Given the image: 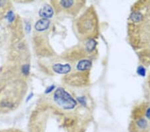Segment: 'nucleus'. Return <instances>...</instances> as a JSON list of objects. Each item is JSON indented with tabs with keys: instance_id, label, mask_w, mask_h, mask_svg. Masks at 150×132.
<instances>
[{
	"instance_id": "39448f33",
	"label": "nucleus",
	"mask_w": 150,
	"mask_h": 132,
	"mask_svg": "<svg viewBox=\"0 0 150 132\" xmlns=\"http://www.w3.org/2000/svg\"><path fill=\"white\" fill-rule=\"evenodd\" d=\"M91 66V63L89 60L83 59L79 61L77 65V69L79 71H85L89 70Z\"/></svg>"
},
{
	"instance_id": "dca6fc26",
	"label": "nucleus",
	"mask_w": 150,
	"mask_h": 132,
	"mask_svg": "<svg viewBox=\"0 0 150 132\" xmlns=\"http://www.w3.org/2000/svg\"><path fill=\"white\" fill-rule=\"evenodd\" d=\"M146 116H147V118L150 119V108H149L147 110V112H146Z\"/></svg>"
},
{
	"instance_id": "1a4fd4ad",
	"label": "nucleus",
	"mask_w": 150,
	"mask_h": 132,
	"mask_svg": "<svg viewBox=\"0 0 150 132\" xmlns=\"http://www.w3.org/2000/svg\"><path fill=\"white\" fill-rule=\"evenodd\" d=\"M137 73H138L140 76H142V77H144V76H146V69L143 67V66H140V67H138V68H137Z\"/></svg>"
},
{
	"instance_id": "f3484780",
	"label": "nucleus",
	"mask_w": 150,
	"mask_h": 132,
	"mask_svg": "<svg viewBox=\"0 0 150 132\" xmlns=\"http://www.w3.org/2000/svg\"><path fill=\"white\" fill-rule=\"evenodd\" d=\"M32 96H33V94H30V95L28 96V97L27 98V100H26V101H28L29 100H30V99H31V97H32Z\"/></svg>"
},
{
	"instance_id": "7ed1b4c3",
	"label": "nucleus",
	"mask_w": 150,
	"mask_h": 132,
	"mask_svg": "<svg viewBox=\"0 0 150 132\" xmlns=\"http://www.w3.org/2000/svg\"><path fill=\"white\" fill-rule=\"evenodd\" d=\"M54 15V10L50 5H46L39 11V15L43 19H48V18H51Z\"/></svg>"
},
{
	"instance_id": "423d86ee",
	"label": "nucleus",
	"mask_w": 150,
	"mask_h": 132,
	"mask_svg": "<svg viewBox=\"0 0 150 132\" xmlns=\"http://www.w3.org/2000/svg\"><path fill=\"white\" fill-rule=\"evenodd\" d=\"M96 44V42H95L94 39H89V40L87 42L86 45H85V48H86V49L88 51H93L95 48Z\"/></svg>"
},
{
	"instance_id": "9b49d317",
	"label": "nucleus",
	"mask_w": 150,
	"mask_h": 132,
	"mask_svg": "<svg viewBox=\"0 0 150 132\" xmlns=\"http://www.w3.org/2000/svg\"><path fill=\"white\" fill-rule=\"evenodd\" d=\"M137 124H138L140 128H145L146 127V125H147V122H146V121L145 120V119H140V120L137 122Z\"/></svg>"
},
{
	"instance_id": "ddd939ff",
	"label": "nucleus",
	"mask_w": 150,
	"mask_h": 132,
	"mask_svg": "<svg viewBox=\"0 0 150 132\" xmlns=\"http://www.w3.org/2000/svg\"><path fill=\"white\" fill-rule=\"evenodd\" d=\"M55 88V86L54 85H51L50 87H49V88H48V89L45 90V94H48V93H50L51 91H52L54 90V89Z\"/></svg>"
},
{
	"instance_id": "4468645a",
	"label": "nucleus",
	"mask_w": 150,
	"mask_h": 132,
	"mask_svg": "<svg viewBox=\"0 0 150 132\" xmlns=\"http://www.w3.org/2000/svg\"><path fill=\"white\" fill-rule=\"evenodd\" d=\"M77 100L79 101V103L82 104L83 105H85V100L84 97H80V98H77Z\"/></svg>"
},
{
	"instance_id": "f8f14e48",
	"label": "nucleus",
	"mask_w": 150,
	"mask_h": 132,
	"mask_svg": "<svg viewBox=\"0 0 150 132\" xmlns=\"http://www.w3.org/2000/svg\"><path fill=\"white\" fill-rule=\"evenodd\" d=\"M29 70H30V66L28 65H25L22 67L23 73L25 75H27L29 73Z\"/></svg>"
},
{
	"instance_id": "9d476101",
	"label": "nucleus",
	"mask_w": 150,
	"mask_h": 132,
	"mask_svg": "<svg viewBox=\"0 0 150 132\" xmlns=\"http://www.w3.org/2000/svg\"><path fill=\"white\" fill-rule=\"evenodd\" d=\"M6 18L8 19V21L9 22H12L14 21V19H15V15H14V14L13 13V12H9L8 14H7V16H6Z\"/></svg>"
},
{
	"instance_id": "f257e3e1",
	"label": "nucleus",
	"mask_w": 150,
	"mask_h": 132,
	"mask_svg": "<svg viewBox=\"0 0 150 132\" xmlns=\"http://www.w3.org/2000/svg\"><path fill=\"white\" fill-rule=\"evenodd\" d=\"M55 102L64 110H71L76 105V101L63 88H58L54 95Z\"/></svg>"
},
{
	"instance_id": "20e7f679",
	"label": "nucleus",
	"mask_w": 150,
	"mask_h": 132,
	"mask_svg": "<svg viewBox=\"0 0 150 132\" xmlns=\"http://www.w3.org/2000/svg\"><path fill=\"white\" fill-rule=\"evenodd\" d=\"M49 24H50V21L48 19H43H43L39 20L36 23L35 27H36V30H37V31H42L47 30L49 27Z\"/></svg>"
},
{
	"instance_id": "f03ea898",
	"label": "nucleus",
	"mask_w": 150,
	"mask_h": 132,
	"mask_svg": "<svg viewBox=\"0 0 150 132\" xmlns=\"http://www.w3.org/2000/svg\"><path fill=\"white\" fill-rule=\"evenodd\" d=\"M53 70L55 72L60 74H66L71 70V66L69 64H55L53 66Z\"/></svg>"
},
{
	"instance_id": "6e6552de",
	"label": "nucleus",
	"mask_w": 150,
	"mask_h": 132,
	"mask_svg": "<svg viewBox=\"0 0 150 132\" xmlns=\"http://www.w3.org/2000/svg\"><path fill=\"white\" fill-rule=\"evenodd\" d=\"M60 4H61L64 8H69L74 4V2H73V1H71V0H70H70L61 1V2H60Z\"/></svg>"
},
{
	"instance_id": "2eb2a0df",
	"label": "nucleus",
	"mask_w": 150,
	"mask_h": 132,
	"mask_svg": "<svg viewBox=\"0 0 150 132\" xmlns=\"http://www.w3.org/2000/svg\"><path fill=\"white\" fill-rule=\"evenodd\" d=\"M30 30H31V26H30V24H27V25H26V31H27V32L29 33L30 31Z\"/></svg>"
},
{
	"instance_id": "0eeeda50",
	"label": "nucleus",
	"mask_w": 150,
	"mask_h": 132,
	"mask_svg": "<svg viewBox=\"0 0 150 132\" xmlns=\"http://www.w3.org/2000/svg\"><path fill=\"white\" fill-rule=\"evenodd\" d=\"M131 19L134 22H140L142 19V15L138 12H135L131 15Z\"/></svg>"
}]
</instances>
